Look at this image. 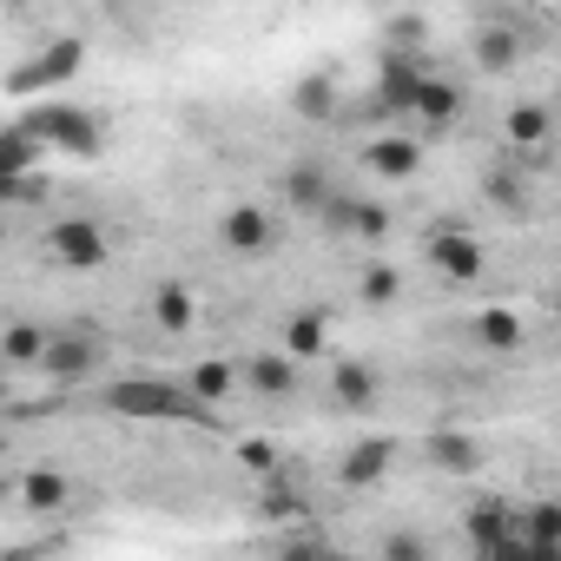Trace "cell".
<instances>
[{
    "mask_svg": "<svg viewBox=\"0 0 561 561\" xmlns=\"http://www.w3.org/2000/svg\"><path fill=\"white\" fill-rule=\"evenodd\" d=\"M41 146H60V152H100V113H87V106H67V100H47V106H34L27 119H21Z\"/></svg>",
    "mask_w": 561,
    "mask_h": 561,
    "instance_id": "6da1fadb",
    "label": "cell"
},
{
    "mask_svg": "<svg viewBox=\"0 0 561 561\" xmlns=\"http://www.w3.org/2000/svg\"><path fill=\"white\" fill-rule=\"evenodd\" d=\"M100 403H106L113 416H146V423H159V416H192V410H198V403H192V390H172V383H152V377L113 383Z\"/></svg>",
    "mask_w": 561,
    "mask_h": 561,
    "instance_id": "7a4b0ae2",
    "label": "cell"
},
{
    "mask_svg": "<svg viewBox=\"0 0 561 561\" xmlns=\"http://www.w3.org/2000/svg\"><path fill=\"white\" fill-rule=\"evenodd\" d=\"M87 67V41L80 34H60L47 54H34V60H21L14 73H8V93H34V87H67L73 73Z\"/></svg>",
    "mask_w": 561,
    "mask_h": 561,
    "instance_id": "3957f363",
    "label": "cell"
},
{
    "mask_svg": "<svg viewBox=\"0 0 561 561\" xmlns=\"http://www.w3.org/2000/svg\"><path fill=\"white\" fill-rule=\"evenodd\" d=\"M47 251L67 264V271H93V264H106V231L93 225V218H67V225H54L47 231Z\"/></svg>",
    "mask_w": 561,
    "mask_h": 561,
    "instance_id": "277c9868",
    "label": "cell"
},
{
    "mask_svg": "<svg viewBox=\"0 0 561 561\" xmlns=\"http://www.w3.org/2000/svg\"><path fill=\"white\" fill-rule=\"evenodd\" d=\"M410 119H416V126H430V133L456 126V119H462V87L416 73V93H410Z\"/></svg>",
    "mask_w": 561,
    "mask_h": 561,
    "instance_id": "5b68a950",
    "label": "cell"
},
{
    "mask_svg": "<svg viewBox=\"0 0 561 561\" xmlns=\"http://www.w3.org/2000/svg\"><path fill=\"white\" fill-rule=\"evenodd\" d=\"M218 238H225V251H238V257H264V251L277 244V231H271V218H264L257 205H231V211L218 218Z\"/></svg>",
    "mask_w": 561,
    "mask_h": 561,
    "instance_id": "8992f818",
    "label": "cell"
},
{
    "mask_svg": "<svg viewBox=\"0 0 561 561\" xmlns=\"http://www.w3.org/2000/svg\"><path fill=\"white\" fill-rule=\"evenodd\" d=\"M238 383L257 390V397H291L298 390V357L291 351H257V357H244Z\"/></svg>",
    "mask_w": 561,
    "mask_h": 561,
    "instance_id": "52a82bcc",
    "label": "cell"
},
{
    "mask_svg": "<svg viewBox=\"0 0 561 561\" xmlns=\"http://www.w3.org/2000/svg\"><path fill=\"white\" fill-rule=\"evenodd\" d=\"M469 541L482 548V554H495V561H508L522 541H515V508H502V502H476L469 508Z\"/></svg>",
    "mask_w": 561,
    "mask_h": 561,
    "instance_id": "ba28073f",
    "label": "cell"
},
{
    "mask_svg": "<svg viewBox=\"0 0 561 561\" xmlns=\"http://www.w3.org/2000/svg\"><path fill=\"white\" fill-rule=\"evenodd\" d=\"M430 264L443 277H456V285H476V277H482V244L469 231H436L430 238Z\"/></svg>",
    "mask_w": 561,
    "mask_h": 561,
    "instance_id": "9c48e42d",
    "label": "cell"
},
{
    "mask_svg": "<svg viewBox=\"0 0 561 561\" xmlns=\"http://www.w3.org/2000/svg\"><path fill=\"white\" fill-rule=\"evenodd\" d=\"M100 364V337H47V351H41V370L47 377H60V383H80L87 370Z\"/></svg>",
    "mask_w": 561,
    "mask_h": 561,
    "instance_id": "30bf717a",
    "label": "cell"
},
{
    "mask_svg": "<svg viewBox=\"0 0 561 561\" xmlns=\"http://www.w3.org/2000/svg\"><path fill=\"white\" fill-rule=\"evenodd\" d=\"M364 165H370L377 179H416L423 139H370V146H364Z\"/></svg>",
    "mask_w": 561,
    "mask_h": 561,
    "instance_id": "8fae6325",
    "label": "cell"
},
{
    "mask_svg": "<svg viewBox=\"0 0 561 561\" xmlns=\"http://www.w3.org/2000/svg\"><path fill=\"white\" fill-rule=\"evenodd\" d=\"M390 456H397L390 443H357V449L344 456V482H351V489H370V482H383V476H390Z\"/></svg>",
    "mask_w": 561,
    "mask_h": 561,
    "instance_id": "7c38bea8",
    "label": "cell"
},
{
    "mask_svg": "<svg viewBox=\"0 0 561 561\" xmlns=\"http://www.w3.org/2000/svg\"><path fill=\"white\" fill-rule=\"evenodd\" d=\"M41 139L27 133V126H8V133H0V179H14V172H34L41 165Z\"/></svg>",
    "mask_w": 561,
    "mask_h": 561,
    "instance_id": "4fadbf2b",
    "label": "cell"
},
{
    "mask_svg": "<svg viewBox=\"0 0 561 561\" xmlns=\"http://www.w3.org/2000/svg\"><path fill=\"white\" fill-rule=\"evenodd\" d=\"M152 318H159V331H192V318H198V305H192V291L185 285H159L152 291Z\"/></svg>",
    "mask_w": 561,
    "mask_h": 561,
    "instance_id": "5bb4252c",
    "label": "cell"
},
{
    "mask_svg": "<svg viewBox=\"0 0 561 561\" xmlns=\"http://www.w3.org/2000/svg\"><path fill=\"white\" fill-rule=\"evenodd\" d=\"M21 502H27L34 515H54V508H67V476H54V469H27V482H21Z\"/></svg>",
    "mask_w": 561,
    "mask_h": 561,
    "instance_id": "9a60e30c",
    "label": "cell"
},
{
    "mask_svg": "<svg viewBox=\"0 0 561 561\" xmlns=\"http://www.w3.org/2000/svg\"><path fill=\"white\" fill-rule=\"evenodd\" d=\"M291 106H298V119H331V113H337V87H331L324 73H311V80H298Z\"/></svg>",
    "mask_w": 561,
    "mask_h": 561,
    "instance_id": "2e32d148",
    "label": "cell"
},
{
    "mask_svg": "<svg viewBox=\"0 0 561 561\" xmlns=\"http://www.w3.org/2000/svg\"><path fill=\"white\" fill-rule=\"evenodd\" d=\"M337 403L344 410H377V377L364 364H337Z\"/></svg>",
    "mask_w": 561,
    "mask_h": 561,
    "instance_id": "e0dca14e",
    "label": "cell"
},
{
    "mask_svg": "<svg viewBox=\"0 0 561 561\" xmlns=\"http://www.w3.org/2000/svg\"><path fill=\"white\" fill-rule=\"evenodd\" d=\"M41 351H47V331H41V324L0 331V364H41Z\"/></svg>",
    "mask_w": 561,
    "mask_h": 561,
    "instance_id": "ac0fdd59",
    "label": "cell"
},
{
    "mask_svg": "<svg viewBox=\"0 0 561 561\" xmlns=\"http://www.w3.org/2000/svg\"><path fill=\"white\" fill-rule=\"evenodd\" d=\"M285 192H291V205H298V211H318V205H324V198H331L337 185H331V179H324L318 165H298V172L285 179Z\"/></svg>",
    "mask_w": 561,
    "mask_h": 561,
    "instance_id": "d6986e66",
    "label": "cell"
},
{
    "mask_svg": "<svg viewBox=\"0 0 561 561\" xmlns=\"http://www.w3.org/2000/svg\"><path fill=\"white\" fill-rule=\"evenodd\" d=\"M476 337H482V351H522V318L515 311H482Z\"/></svg>",
    "mask_w": 561,
    "mask_h": 561,
    "instance_id": "ffe728a7",
    "label": "cell"
},
{
    "mask_svg": "<svg viewBox=\"0 0 561 561\" xmlns=\"http://www.w3.org/2000/svg\"><path fill=\"white\" fill-rule=\"evenodd\" d=\"M231 383H238V370H225V364H198V370H192V403H225Z\"/></svg>",
    "mask_w": 561,
    "mask_h": 561,
    "instance_id": "44dd1931",
    "label": "cell"
},
{
    "mask_svg": "<svg viewBox=\"0 0 561 561\" xmlns=\"http://www.w3.org/2000/svg\"><path fill=\"white\" fill-rule=\"evenodd\" d=\"M357 291H364V305H397V298H403V277H397L390 264H370Z\"/></svg>",
    "mask_w": 561,
    "mask_h": 561,
    "instance_id": "7402d4cb",
    "label": "cell"
},
{
    "mask_svg": "<svg viewBox=\"0 0 561 561\" xmlns=\"http://www.w3.org/2000/svg\"><path fill=\"white\" fill-rule=\"evenodd\" d=\"M548 139V113L541 106H515L508 113V146H541Z\"/></svg>",
    "mask_w": 561,
    "mask_h": 561,
    "instance_id": "603a6c76",
    "label": "cell"
},
{
    "mask_svg": "<svg viewBox=\"0 0 561 561\" xmlns=\"http://www.w3.org/2000/svg\"><path fill=\"white\" fill-rule=\"evenodd\" d=\"M430 462L436 469H476V443L469 436H430Z\"/></svg>",
    "mask_w": 561,
    "mask_h": 561,
    "instance_id": "cb8c5ba5",
    "label": "cell"
},
{
    "mask_svg": "<svg viewBox=\"0 0 561 561\" xmlns=\"http://www.w3.org/2000/svg\"><path fill=\"white\" fill-rule=\"evenodd\" d=\"M476 60H482V73H508V67H515V41L489 27V34L476 41Z\"/></svg>",
    "mask_w": 561,
    "mask_h": 561,
    "instance_id": "d4e9b609",
    "label": "cell"
},
{
    "mask_svg": "<svg viewBox=\"0 0 561 561\" xmlns=\"http://www.w3.org/2000/svg\"><path fill=\"white\" fill-rule=\"evenodd\" d=\"M285 351H291V357H324V324H318V318H291Z\"/></svg>",
    "mask_w": 561,
    "mask_h": 561,
    "instance_id": "484cf974",
    "label": "cell"
},
{
    "mask_svg": "<svg viewBox=\"0 0 561 561\" xmlns=\"http://www.w3.org/2000/svg\"><path fill=\"white\" fill-rule=\"evenodd\" d=\"M238 456H244V469H257V476H277V443L251 436V443H238Z\"/></svg>",
    "mask_w": 561,
    "mask_h": 561,
    "instance_id": "4316f807",
    "label": "cell"
},
{
    "mask_svg": "<svg viewBox=\"0 0 561 561\" xmlns=\"http://www.w3.org/2000/svg\"><path fill=\"white\" fill-rule=\"evenodd\" d=\"M264 515H305V495H291V489H271V495H264Z\"/></svg>",
    "mask_w": 561,
    "mask_h": 561,
    "instance_id": "83f0119b",
    "label": "cell"
},
{
    "mask_svg": "<svg viewBox=\"0 0 561 561\" xmlns=\"http://www.w3.org/2000/svg\"><path fill=\"white\" fill-rule=\"evenodd\" d=\"M383 554H423V541H416V535H390Z\"/></svg>",
    "mask_w": 561,
    "mask_h": 561,
    "instance_id": "f1b7e54d",
    "label": "cell"
},
{
    "mask_svg": "<svg viewBox=\"0 0 561 561\" xmlns=\"http://www.w3.org/2000/svg\"><path fill=\"white\" fill-rule=\"evenodd\" d=\"M0 403H8V377H0Z\"/></svg>",
    "mask_w": 561,
    "mask_h": 561,
    "instance_id": "f546056e",
    "label": "cell"
}]
</instances>
